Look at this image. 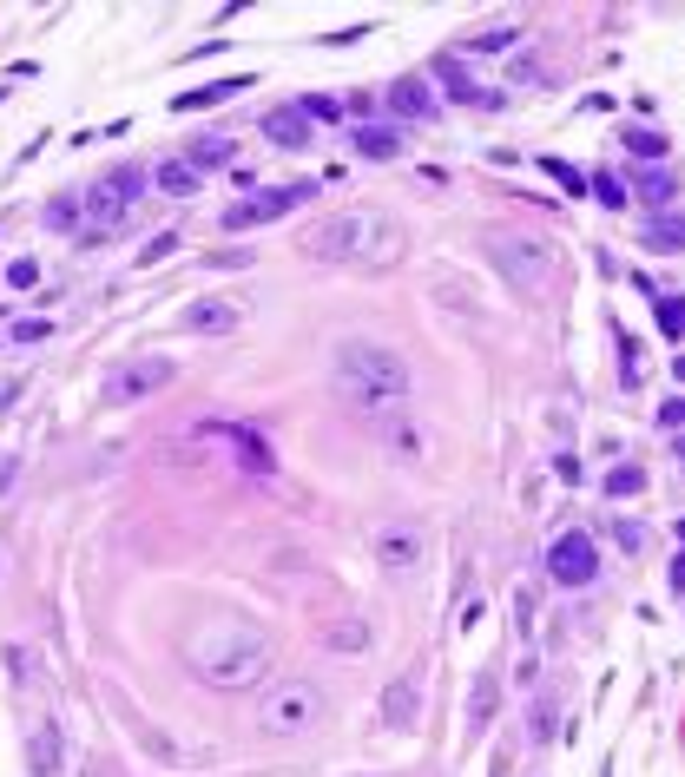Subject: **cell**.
I'll return each mask as SVG.
<instances>
[{
  "label": "cell",
  "instance_id": "cell-22",
  "mask_svg": "<svg viewBox=\"0 0 685 777\" xmlns=\"http://www.w3.org/2000/svg\"><path fill=\"white\" fill-rule=\"evenodd\" d=\"M356 152L363 159H402V132L396 126H356Z\"/></svg>",
  "mask_w": 685,
  "mask_h": 777
},
{
  "label": "cell",
  "instance_id": "cell-2",
  "mask_svg": "<svg viewBox=\"0 0 685 777\" xmlns=\"http://www.w3.org/2000/svg\"><path fill=\"white\" fill-rule=\"evenodd\" d=\"M303 251L317 257V264H396L402 251H409V231H402L389 211H369V205H350L336 211V218H317L310 231H303Z\"/></svg>",
  "mask_w": 685,
  "mask_h": 777
},
{
  "label": "cell",
  "instance_id": "cell-34",
  "mask_svg": "<svg viewBox=\"0 0 685 777\" xmlns=\"http://www.w3.org/2000/svg\"><path fill=\"white\" fill-rule=\"evenodd\" d=\"M303 119H310V126H317V119H343V106L323 99V93H310V99H303Z\"/></svg>",
  "mask_w": 685,
  "mask_h": 777
},
{
  "label": "cell",
  "instance_id": "cell-1",
  "mask_svg": "<svg viewBox=\"0 0 685 777\" xmlns=\"http://www.w3.org/2000/svg\"><path fill=\"white\" fill-rule=\"evenodd\" d=\"M277 646L271 633H257L251 619H198L192 633H185V666L198 672L205 685H218V692H244V685H257L264 672H271Z\"/></svg>",
  "mask_w": 685,
  "mask_h": 777
},
{
  "label": "cell",
  "instance_id": "cell-9",
  "mask_svg": "<svg viewBox=\"0 0 685 777\" xmlns=\"http://www.w3.org/2000/svg\"><path fill=\"white\" fill-rule=\"evenodd\" d=\"M422 560H429V540H422L415 521L376 527V567H383V573H422Z\"/></svg>",
  "mask_w": 685,
  "mask_h": 777
},
{
  "label": "cell",
  "instance_id": "cell-7",
  "mask_svg": "<svg viewBox=\"0 0 685 777\" xmlns=\"http://www.w3.org/2000/svg\"><path fill=\"white\" fill-rule=\"evenodd\" d=\"M310 198H317V178L264 185V191H251V198H238V205L224 211V231H257V224H277V218H290L297 205H310Z\"/></svg>",
  "mask_w": 685,
  "mask_h": 777
},
{
  "label": "cell",
  "instance_id": "cell-43",
  "mask_svg": "<svg viewBox=\"0 0 685 777\" xmlns=\"http://www.w3.org/2000/svg\"><path fill=\"white\" fill-rule=\"evenodd\" d=\"M672 369H679V382H685V356H679V363H672Z\"/></svg>",
  "mask_w": 685,
  "mask_h": 777
},
{
  "label": "cell",
  "instance_id": "cell-25",
  "mask_svg": "<svg viewBox=\"0 0 685 777\" xmlns=\"http://www.w3.org/2000/svg\"><path fill=\"white\" fill-rule=\"evenodd\" d=\"M231 152H238V145L224 139V132H205V139H192V165H198V172H205V165H231Z\"/></svg>",
  "mask_w": 685,
  "mask_h": 777
},
{
  "label": "cell",
  "instance_id": "cell-19",
  "mask_svg": "<svg viewBox=\"0 0 685 777\" xmlns=\"http://www.w3.org/2000/svg\"><path fill=\"white\" fill-rule=\"evenodd\" d=\"M224 435H231L238 468H251V475H271V468H277V455H271V442H264V435H251V429H224Z\"/></svg>",
  "mask_w": 685,
  "mask_h": 777
},
{
  "label": "cell",
  "instance_id": "cell-36",
  "mask_svg": "<svg viewBox=\"0 0 685 777\" xmlns=\"http://www.w3.org/2000/svg\"><path fill=\"white\" fill-rule=\"evenodd\" d=\"M527 738H534V745H547V738H554V705H534V731H527Z\"/></svg>",
  "mask_w": 685,
  "mask_h": 777
},
{
  "label": "cell",
  "instance_id": "cell-31",
  "mask_svg": "<svg viewBox=\"0 0 685 777\" xmlns=\"http://www.w3.org/2000/svg\"><path fill=\"white\" fill-rule=\"evenodd\" d=\"M653 310H659V330L666 336H685V297H659Z\"/></svg>",
  "mask_w": 685,
  "mask_h": 777
},
{
  "label": "cell",
  "instance_id": "cell-41",
  "mask_svg": "<svg viewBox=\"0 0 685 777\" xmlns=\"http://www.w3.org/2000/svg\"><path fill=\"white\" fill-rule=\"evenodd\" d=\"M14 475H20V461H14V455H7V461H0V494L14 488Z\"/></svg>",
  "mask_w": 685,
  "mask_h": 777
},
{
  "label": "cell",
  "instance_id": "cell-10",
  "mask_svg": "<svg viewBox=\"0 0 685 777\" xmlns=\"http://www.w3.org/2000/svg\"><path fill=\"white\" fill-rule=\"evenodd\" d=\"M172 376H178V363H172V356H132V363L106 382V402H139V396H159V389H165Z\"/></svg>",
  "mask_w": 685,
  "mask_h": 777
},
{
  "label": "cell",
  "instance_id": "cell-23",
  "mask_svg": "<svg viewBox=\"0 0 685 777\" xmlns=\"http://www.w3.org/2000/svg\"><path fill=\"white\" fill-rule=\"evenodd\" d=\"M494 692H501V666H481V679H475V698H468V731H481V725H488V712H494Z\"/></svg>",
  "mask_w": 685,
  "mask_h": 777
},
{
  "label": "cell",
  "instance_id": "cell-20",
  "mask_svg": "<svg viewBox=\"0 0 685 777\" xmlns=\"http://www.w3.org/2000/svg\"><path fill=\"white\" fill-rule=\"evenodd\" d=\"M152 185H159V191H165V198H192V191H198V185H205V172H198V165H192V159H165V165H159V172H152Z\"/></svg>",
  "mask_w": 685,
  "mask_h": 777
},
{
  "label": "cell",
  "instance_id": "cell-13",
  "mask_svg": "<svg viewBox=\"0 0 685 777\" xmlns=\"http://www.w3.org/2000/svg\"><path fill=\"white\" fill-rule=\"evenodd\" d=\"M415 718H422V679L402 672V679L383 692V725L389 731H415Z\"/></svg>",
  "mask_w": 685,
  "mask_h": 777
},
{
  "label": "cell",
  "instance_id": "cell-33",
  "mask_svg": "<svg viewBox=\"0 0 685 777\" xmlns=\"http://www.w3.org/2000/svg\"><path fill=\"white\" fill-rule=\"evenodd\" d=\"M7 284H14V290H33V284H40V264H33V257H14V264H7Z\"/></svg>",
  "mask_w": 685,
  "mask_h": 777
},
{
  "label": "cell",
  "instance_id": "cell-28",
  "mask_svg": "<svg viewBox=\"0 0 685 777\" xmlns=\"http://www.w3.org/2000/svg\"><path fill=\"white\" fill-rule=\"evenodd\" d=\"M639 198H646L653 211H666L672 205V178L666 172H639Z\"/></svg>",
  "mask_w": 685,
  "mask_h": 777
},
{
  "label": "cell",
  "instance_id": "cell-16",
  "mask_svg": "<svg viewBox=\"0 0 685 777\" xmlns=\"http://www.w3.org/2000/svg\"><path fill=\"white\" fill-rule=\"evenodd\" d=\"M60 758H66L60 725H33V738H27V771H33V777H60Z\"/></svg>",
  "mask_w": 685,
  "mask_h": 777
},
{
  "label": "cell",
  "instance_id": "cell-26",
  "mask_svg": "<svg viewBox=\"0 0 685 777\" xmlns=\"http://www.w3.org/2000/svg\"><path fill=\"white\" fill-rule=\"evenodd\" d=\"M620 145L633 152V159H666V132H653V126H633Z\"/></svg>",
  "mask_w": 685,
  "mask_h": 777
},
{
  "label": "cell",
  "instance_id": "cell-11",
  "mask_svg": "<svg viewBox=\"0 0 685 777\" xmlns=\"http://www.w3.org/2000/svg\"><path fill=\"white\" fill-rule=\"evenodd\" d=\"M238 323H244L238 297H198L178 310V330H192V336H224V330H238Z\"/></svg>",
  "mask_w": 685,
  "mask_h": 777
},
{
  "label": "cell",
  "instance_id": "cell-24",
  "mask_svg": "<svg viewBox=\"0 0 685 777\" xmlns=\"http://www.w3.org/2000/svg\"><path fill=\"white\" fill-rule=\"evenodd\" d=\"M80 218H86V198H80V191H60V198L40 211V224H47V231H73Z\"/></svg>",
  "mask_w": 685,
  "mask_h": 777
},
{
  "label": "cell",
  "instance_id": "cell-14",
  "mask_svg": "<svg viewBox=\"0 0 685 777\" xmlns=\"http://www.w3.org/2000/svg\"><path fill=\"white\" fill-rule=\"evenodd\" d=\"M264 139H271L277 152H303V145H310V119H303V106L264 112Z\"/></svg>",
  "mask_w": 685,
  "mask_h": 777
},
{
  "label": "cell",
  "instance_id": "cell-15",
  "mask_svg": "<svg viewBox=\"0 0 685 777\" xmlns=\"http://www.w3.org/2000/svg\"><path fill=\"white\" fill-rule=\"evenodd\" d=\"M435 80L448 86V99H462V106H494V93L468 80V66L455 60V53H442V60H435Z\"/></svg>",
  "mask_w": 685,
  "mask_h": 777
},
{
  "label": "cell",
  "instance_id": "cell-5",
  "mask_svg": "<svg viewBox=\"0 0 685 777\" xmlns=\"http://www.w3.org/2000/svg\"><path fill=\"white\" fill-rule=\"evenodd\" d=\"M488 257H494V270H501L521 297H547V290H554L560 257H554V244H547V238H527V231H494V238H488Z\"/></svg>",
  "mask_w": 685,
  "mask_h": 777
},
{
  "label": "cell",
  "instance_id": "cell-21",
  "mask_svg": "<svg viewBox=\"0 0 685 777\" xmlns=\"http://www.w3.org/2000/svg\"><path fill=\"white\" fill-rule=\"evenodd\" d=\"M646 244L653 251H685V211H653L646 218Z\"/></svg>",
  "mask_w": 685,
  "mask_h": 777
},
{
  "label": "cell",
  "instance_id": "cell-12",
  "mask_svg": "<svg viewBox=\"0 0 685 777\" xmlns=\"http://www.w3.org/2000/svg\"><path fill=\"white\" fill-rule=\"evenodd\" d=\"M389 112H396V119H422V126H429L435 112H442V99L429 93V80H422V73H402V80L389 86Z\"/></svg>",
  "mask_w": 685,
  "mask_h": 777
},
{
  "label": "cell",
  "instance_id": "cell-18",
  "mask_svg": "<svg viewBox=\"0 0 685 777\" xmlns=\"http://www.w3.org/2000/svg\"><path fill=\"white\" fill-rule=\"evenodd\" d=\"M251 73H238V80H211V86H192V93H178L172 99V112H205V106H224L231 93H251Z\"/></svg>",
  "mask_w": 685,
  "mask_h": 777
},
{
  "label": "cell",
  "instance_id": "cell-27",
  "mask_svg": "<svg viewBox=\"0 0 685 777\" xmlns=\"http://www.w3.org/2000/svg\"><path fill=\"white\" fill-rule=\"evenodd\" d=\"M514 40H521V33H514V27H481V33H468L462 47H468V53H508Z\"/></svg>",
  "mask_w": 685,
  "mask_h": 777
},
{
  "label": "cell",
  "instance_id": "cell-37",
  "mask_svg": "<svg viewBox=\"0 0 685 777\" xmlns=\"http://www.w3.org/2000/svg\"><path fill=\"white\" fill-rule=\"evenodd\" d=\"M47 330H53V323H40V317L27 323V317H20V323H14V343H47Z\"/></svg>",
  "mask_w": 685,
  "mask_h": 777
},
{
  "label": "cell",
  "instance_id": "cell-42",
  "mask_svg": "<svg viewBox=\"0 0 685 777\" xmlns=\"http://www.w3.org/2000/svg\"><path fill=\"white\" fill-rule=\"evenodd\" d=\"M672 587L685 593V547H679V554H672Z\"/></svg>",
  "mask_w": 685,
  "mask_h": 777
},
{
  "label": "cell",
  "instance_id": "cell-4",
  "mask_svg": "<svg viewBox=\"0 0 685 777\" xmlns=\"http://www.w3.org/2000/svg\"><path fill=\"white\" fill-rule=\"evenodd\" d=\"M145 185H152V178H145L139 165H106V172L80 191V198H86V244L112 238V231L132 218V205L145 198Z\"/></svg>",
  "mask_w": 685,
  "mask_h": 777
},
{
  "label": "cell",
  "instance_id": "cell-8",
  "mask_svg": "<svg viewBox=\"0 0 685 777\" xmlns=\"http://www.w3.org/2000/svg\"><path fill=\"white\" fill-rule=\"evenodd\" d=\"M547 573H554V587H587L593 573H600V547H593V534H554V547H547Z\"/></svg>",
  "mask_w": 685,
  "mask_h": 777
},
{
  "label": "cell",
  "instance_id": "cell-38",
  "mask_svg": "<svg viewBox=\"0 0 685 777\" xmlns=\"http://www.w3.org/2000/svg\"><path fill=\"white\" fill-rule=\"evenodd\" d=\"M659 429H685V396L659 402Z\"/></svg>",
  "mask_w": 685,
  "mask_h": 777
},
{
  "label": "cell",
  "instance_id": "cell-6",
  "mask_svg": "<svg viewBox=\"0 0 685 777\" xmlns=\"http://www.w3.org/2000/svg\"><path fill=\"white\" fill-rule=\"evenodd\" d=\"M257 725L271 731V738H297V731H317L323 725V692L310 679H284L264 692L257 705Z\"/></svg>",
  "mask_w": 685,
  "mask_h": 777
},
{
  "label": "cell",
  "instance_id": "cell-3",
  "mask_svg": "<svg viewBox=\"0 0 685 777\" xmlns=\"http://www.w3.org/2000/svg\"><path fill=\"white\" fill-rule=\"evenodd\" d=\"M336 389H343V402H350L356 415H376L396 409L402 396H409V356L389 343H369V336H356V343L336 349Z\"/></svg>",
  "mask_w": 685,
  "mask_h": 777
},
{
  "label": "cell",
  "instance_id": "cell-39",
  "mask_svg": "<svg viewBox=\"0 0 685 777\" xmlns=\"http://www.w3.org/2000/svg\"><path fill=\"white\" fill-rule=\"evenodd\" d=\"M620 547H626V554H639V547H646V527H639V521H620Z\"/></svg>",
  "mask_w": 685,
  "mask_h": 777
},
{
  "label": "cell",
  "instance_id": "cell-32",
  "mask_svg": "<svg viewBox=\"0 0 685 777\" xmlns=\"http://www.w3.org/2000/svg\"><path fill=\"white\" fill-rule=\"evenodd\" d=\"M593 198H600L606 211H620V205H626V185H620L613 172H593Z\"/></svg>",
  "mask_w": 685,
  "mask_h": 777
},
{
  "label": "cell",
  "instance_id": "cell-29",
  "mask_svg": "<svg viewBox=\"0 0 685 777\" xmlns=\"http://www.w3.org/2000/svg\"><path fill=\"white\" fill-rule=\"evenodd\" d=\"M646 488V468H613V475H606V494H613V501H626V494H639Z\"/></svg>",
  "mask_w": 685,
  "mask_h": 777
},
{
  "label": "cell",
  "instance_id": "cell-30",
  "mask_svg": "<svg viewBox=\"0 0 685 777\" xmlns=\"http://www.w3.org/2000/svg\"><path fill=\"white\" fill-rule=\"evenodd\" d=\"M323 639H330V646H350V652H363V646H369V626H363V619H343V626H330Z\"/></svg>",
  "mask_w": 685,
  "mask_h": 777
},
{
  "label": "cell",
  "instance_id": "cell-40",
  "mask_svg": "<svg viewBox=\"0 0 685 777\" xmlns=\"http://www.w3.org/2000/svg\"><path fill=\"white\" fill-rule=\"evenodd\" d=\"M547 172H554V178H560V185H567V191H587V178H580L574 165H547Z\"/></svg>",
  "mask_w": 685,
  "mask_h": 777
},
{
  "label": "cell",
  "instance_id": "cell-17",
  "mask_svg": "<svg viewBox=\"0 0 685 777\" xmlns=\"http://www.w3.org/2000/svg\"><path fill=\"white\" fill-rule=\"evenodd\" d=\"M376 435H383L389 448H402V461H422V435H415V422H409V409H383L376 415Z\"/></svg>",
  "mask_w": 685,
  "mask_h": 777
},
{
  "label": "cell",
  "instance_id": "cell-35",
  "mask_svg": "<svg viewBox=\"0 0 685 777\" xmlns=\"http://www.w3.org/2000/svg\"><path fill=\"white\" fill-rule=\"evenodd\" d=\"M172 251H178V231H159V238L139 251V264H159V257H172Z\"/></svg>",
  "mask_w": 685,
  "mask_h": 777
}]
</instances>
